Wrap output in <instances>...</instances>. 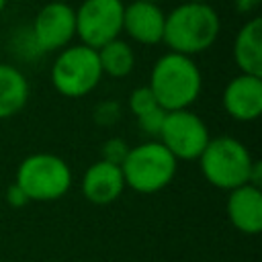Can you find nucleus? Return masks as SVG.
Returning a JSON list of instances; mask_svg holds the SVG:
<instances>
[{"label": "nucleus", "instance_id": "nucleus-1", "mask_svg": "<svg viewBox=\"0 0 262 262\" xmlns=\"http://www.w3.org/2000/svg\"><path fill=\"white\" fill-rule=\"evenodd\" d=\"M219 31L221 18L211 4L184 2L166 14L162 43L174 53L192 57L207 51L217 41Z\"/></svg>", "mask_w": 262, "mask_h": 262}, {"label": "nucleus", "instance_id": "nucleus-2", "mask_svg": "<svg viewBox=\"0 0 262 262\" xmlns=\"http://www.w3.org/2000/svg\"><path fill=\"white\" fill-rule=\"evenodd\" d=\"M147 86L166 113L182 111L199 98L203 74L192 57L168 51L156 59Z\"/></svg>", "mask_w": 262, "mask_h": 262}, {"label": "nucleus", "instance_id": "nucleus-3", "mask_svg": "<svg viewBox=\"0 0 262 262\" xmlns=\"http://www.w3.org/2000/svg\"><path fill=\"white\" fill-rule=\"evenodd\" d=\"M199 166L209 184L229 192L250 182L254 158L239 139L231 135H217L209 139L207 147L199 156Z\"/></svg>", "mask_w": 262, "mask_h": 262}, {"label": "nucleus", "instance_id": "nucleus-4", "mask_svg": "<svg viewBox=\"0 0 262 262\" xmlns=\"http://www.w3.org/2000/svg\"><path fill=\"white\" fill-rule=\"evenodd\" d=\"M176 170V158L160 141H145L129 147L121 162L125 186L139 194H156L164 190L174 180Z\"/></svg>", "mask_w": 262, "mask_h": 262}, {"label": "nucleus", "instance_id": "nucleus-5", "mask_svg": "<svg viewBox=\"0 0 262 262\" xmlns=\"http://www.w3.org/2000/svg\"><path fill=\"white\" fill-rule=\"evenodd\" d=\"M72 180L74 174L70 164L61 156L49 151H37L23 158L14 174V184L23 188L29 201L37 203L61 199L70 190Z\"/></svg>", "mask_w": 262, "mask_h": 262}, {"label": "nucleus", "instance_id": "nucleus-6", "mask_svg": "<svg viewBox=\"0 0 262 262\" xmlns=\"http://www.w3.org/2000/svg\"><path fill=\"white\" fill-rule=\"evenodd\" d=\"M51 84L66 98H82L90 94L102 80L96 49L78 43L63 47L51 66Z\"/></svg>", "mask_w": 262, "mask_h": 262}, {"label": "nucleus", "instance_id": "nucleus-7", "mask_svg": "<svg viewBox=\"0 0 262 262\" xmlns=\"http://www.w3.org/2000/svg\"><path fill=\"white\" fill-rule=\"evenodd\" d=\"M158 139L176 158V162H192L199 160L211 135L207 123L196 113L182 108L166 113Z\"/></svg>", "mask_w": 262, "mask_h": 262}, {"label": "nucleus", "instance_id": "nucleus-8", "mask_svg": "<svg viewBox=\"0 0 262 262\" xmlns=\"http://www.w3.org/2000/svg\"><path fill=\"white\" fill-rule=\"evenodd\" d=\"M76 10V37L92 49L119 39L123 31V0H82Z\"/></svg>", "mask_w": 262, "mask_h": 262}, {"label": "nucleus", "instance_id": "nucleus-9", "mask_svg": "<svg viewBox=\"0 0 262 262\" xmlns=\"http://www.w3.org/2000/svg\"><path fill=\"white\" fill-rule=\"evenodd\" d=\"M76 37V10L61 0L47 2L33 18V41L41 51H61Z\"/></svg>", "mask_w": 262, "mask_h": 262}, {"label": "nucleus", "instance_id": "nucleus-10", "mask_svg": "<svg viewBox=\"0 0 262 262\" xmlns=\"http://www.w3.org/2000/svg\"><path fill=\"white\" fill-rule=\"evenodd\" d=\"M221 106L235 121H256L262 113V78L248 74L231 78L223 88Z\"/></svg>", "mask_w": 262, "mask_h": 262}, {"label": "nucleus", "instance_id": "nucleus-11", "mask_svg": "<svg viewBox=\"0 0 262 262\" xmlns=\"http://www.w3.org/2000/svg\"><path fill=\"white\" fill-rule=\"evenodd\" d=\"M125 178L121 166L111 164L106 160H98L90 164L82 176V194L88 203L104 207L115 203L125 190Z\"/></svg>", "mask_w": 262, "mask_h": 262}, {"label": "nucleus", "instance_id": "nucleus-12", "mask_svg": "<svg viewBox=\"0 0 262 262\" xmlns=\"http://www.w3.org/2000/svg\"><path fill=\"white\" fill-rule=\"evenodd\" d=\"M166 14L158 4L133 0L123 10V31L141 45H158L164 37Z\"/></svg>", "mask_w": 262, "mask_h": 262}, {"label": "nucleus", "instance_id": "nucleus-13", "mask_svg": "<svg viewBox=\"0 0 262 262\" xmlns=\"http://www.w3.org/2000/svg\"><path fill=\"white\" fill-rule=\"evenodd\" d=\"M225 213L229 223L246 235H256L262 229V190L254 184H242L229 190Z\"/></svg>", "mask_w": 262, "mask_h": 262}, {"label": "nucleus", "instance_id": "nucleus-14", "mask_svg": "<svg viewBox=\"0 0 262 262\" xmlns=\"http://www.w3.org/2000/svg\"><path fill=\"white\" fill-rule=\"evenodd\" d=\"M233 59L242 74L262 78V18H248L233 39Z\"/></svg>", "mask_w": 262, "mask_h": 262}, {"label": "nucleus", "instance_id": "nucleus-15", "mask_svg": "<svg viewBox=\"0 0 262 262\" xmlns=\"http://www.w3.org/2000/svg\"><path fill=\"white\" fill-rule=\"evenodd\" d=\"M31 96L27 76L12 63H0V121L20 113Z\"/></svg>", "mask_w": 262, "mask_h": 262}, {"label": "nucleus", "instance_id": "nucleus-16", "mask_svg": "<svg viewBox=\"0 0 262 262\" xmlns=\"http://www.w3.org/2000/svg\"><path fill=\"white\" fill-rule=\"evenodd\" d=\"M98 63L102 70V76L108 78H127L135 68V51L133 47L123 39H113L96 49Z\"/></svg>", "mask_w": 262, "mask_h": 262}, {"label": "nucleus", "instance_id": "nucleus-17", "mask_svg": "<svg viewBox=\"0 0 262 262\" xmlns=\"http://www.w3.org/2000/svg\"><path fill=\"white\" fill-rule=\"evenodd\" d=\"M129 108H131V113H133L135 119H137V117L147 115V113H151V111H156V108H162V106H160V102L156 100V96H154V92L149 90V86H137V88L129 94Z\"/></svg>", "mask_w": 262, "mask_h": 262}, {"label": "nucleus", "instance_id": "nucleus-18", "mask_svg": "<svg viewBox=\"0 0 262 262\" xmlns=\"http://www.w3.org/2000/svg\"><path fill=\"white\" fill-rule=\"evenodd\" d=\"M127 151H129V145L125 143V139L113 137V139H108V141L102 145V158H100V160H106V162H111V164L121 166V162L125 160Z\"/></svg>", "mask_w": 262, "mask_h": 262}, {"label": "nucleus", "instance_id": "nucleus-19", "mask_svg": "<svg viewBox=\"0 0 262 262\" xmlns=\"http://www.w3.org/2000/svg\"><path fill=\"white\" fill-rule=\"evenodd\" d=\"M164 117H166V111L164 108H156L147 115H141L137 117V125L143 133L147 135H160V129H162V123H164Z\"/></svg>", "mask_w": 262, "mask_h": 262}, {"label": "nucleus", "instance_id": "nucleus-20", "mask_svg": "<svg viewBox=\"0 0 262 262\" xmlns=\"http://www.w3.org/2000/svg\"><path fill=\"white\" fill-rule=\"evenodd\" d=\"M6 203H8L10 207H14V209H20V207L29 205L31 201H29V196L23 192V188L12 182V184L6 188Z\"/></svg>", "mask_w": 262, "mask_h": 262}, {"label": "nucleus", "instance_id": "nucleus-21", "mask_svg": "<svg viewBox=\"0 0 262 262\" xmlns=\"http://www.w3.org/2000/svg\"><path fill=\"white\" fill-rule=\"evenodd\" d=\"M262 0H235V10L239 14H252L258 6H260Z\"/></svg>", "mask_w": 262, "mask_h": 262}, {"label": "nucleus", "instance_id": "nucleus-22", "mask_svg": "<svg viewBox=\"0 0 262 262\" xmlns=\"http://www.w3.org/2000/svg\"><path fill=\"white\" fill-rule=\"evenodd\" d=\"M4 8H6V0H0V14L4 12Z\"/></svg>", "mask_w": 262, "mask_h": 262}, {"label": "nucleus", "instance_id": "nucleus-23", "mask_svg": "<svg viewBox=\"0 0 262 262\" xmlns=\"http://www.w3.org/2000/svg\"><path fill=\"white\" fill-rule=\"evenodd\" d=\"M186 2H199V4H209V0H186Z\"/></svg>", "mask_w": 262, "mask_h": 262}, {"label": "nucleus", "instance_id": "nucleus-24", "mask_svg": "<svg viewBox=\"0 0 262 262\" xmlns=\"http://www.w3.org/2000/svg\"><path fill=\"white\" fill-rule=\"evenodd\" d=\"M139 2H151V4H158V2H162V0H139Z\"/></svg>", "mask_w": 262, "mask_h": 262}]
</instances>
